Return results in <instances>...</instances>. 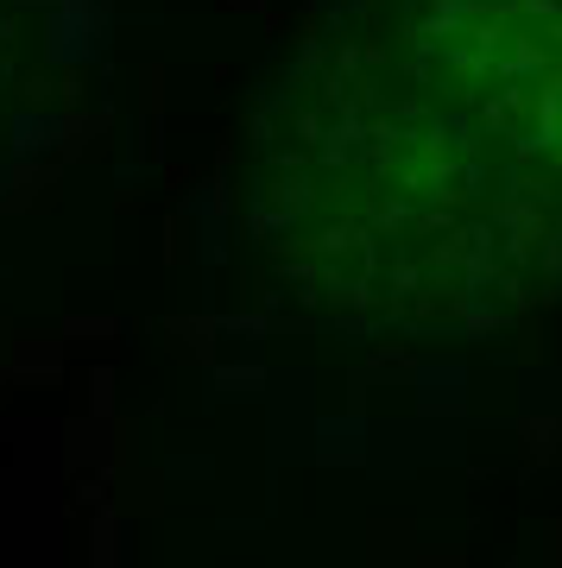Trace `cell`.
<instances>
[{
    "instance_id": "6da1fadb",
    "label": "cell",
    "mask_w": 562,
    "mask_h": 568,
    "mask_svg": "<svg viewBox=\"0 0 562 568\" xmlns=\"http://www.w3.org/2000/svg\"><path fill=\"white\" fill-rule=\"evenodd\" d=\"M341 310L562 297V0H329L259 108V234Z\"/></svg>"
}]
</instances>
